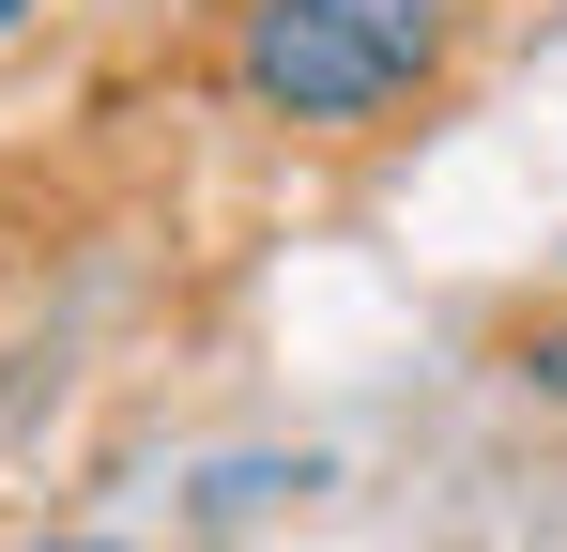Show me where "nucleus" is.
Instances as JSON below:
<instances>
[{"label": "nucleus", "mask_w": 567, "mask_h": 552, "mask_svg": "<svg viewBox=\"0 0 567 552\" xmlns=\"http://www.w3.org/2000/svg\"><path fill=\"white\" fill-rule=\"evenodd\" d=\"M47 552H123V538H47Z\"/></svg>", "instance_id": "3"}, {"label": "nucleus", "mask_w": 567, "mask_h": 552, "mask_svg": "<svg viewBox=\"0 0 567 552\" xmlns=\"http://www.w3.org/2000/svg\"><path fill=\"white\" fill-rule=\"evenodd\" d=\"M445 47H461V0H246L230 92L261 123L353 139V123H383V108H414L445 78Z\"/></svg>", "instance_id": "1"}, {"label": "nucleus", "mask_w": 567, "mask_h": 552, "mask_svg": "<svg viewBox=\"0 0 567 552\" xmlns=\"http://www.w3.org/2000/svg\"><path fill=\"white\" fill-rule=\"evenodd\" d=\"M16 16H31V0H0V31H16Z\"/></svg>", "instance_id": "4"}, {"label": "nucleus", "mask_w": 567, "mask_h": 552, "mask_svg": "<svg viewBox=\"0 0 567 552\" xmlns=\"http://www.w3.org/2000/svg\"><path fill=\"white\" fill-rule=\"evenodd\" d=\"M522 368H537V399H567V323H537V354H522Z\"/></svg>", "instance_id": "2"}]
</instances>
